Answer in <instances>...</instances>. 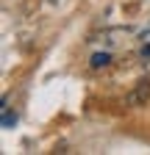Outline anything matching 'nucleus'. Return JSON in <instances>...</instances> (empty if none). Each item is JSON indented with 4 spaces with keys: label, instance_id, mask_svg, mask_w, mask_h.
<instances>
[{
    "label": "nucleus",
    "instance_id": "1",
    "mask_svg": "<svg viewBox=\"0 0 150 155\" xmlns=\"http://www.w3.org/2000/svg\"><path fill=\"white\" fill-rule=\"evenodd\" d=\"M147 97H150V78H142V81H136L134 91L128 94V103L131 105H145Z\"/></svg>",
    "mask_w": 150,
    "mask_h": 155
},
{
    "label": "nucleus",
    "instance_id": "2",
    "mask_svg": "<svg viewBox=\"0 0 150 155\" xmlns=\"http://www.w3.org/2000/svg\"><path fill=\"white\" fill-rule=\"evenodd\" d=\"M0 125H3V127H6V130H9V127H14V125H17V114H14V111H11V108H9V105H6V103H3V119H0Z\"/></svg>",
    "mask_w": 150,
    "mask_h": 155
},
{
    "label": "nucleus",
    "instance_id": "5",
    "mask_svg": "<svg viewBox=\"0 0 150 155\" xmlns=\"http://www.w3.org/2000/svg\"><path fill=\"white\" fill-rule=\"evenodd\" d=\"M47 3H59V0H47Z\"/></svg>",
    "mask_w": 150,
    "mask_h": 155
},
{
    "label": "nucleus",
    "instance_id": "4",
    "mask_svg": "<svg viewBox=\"0 0 150 155\" xmlns=\"http://www.w3.org/2000/svg\"><path fill=\"white\" fill-rule=\"evenodd\" d=\"M142 58H150V42H147V45L142 47Z\"/></svg>",
    "mask_w": 150,
    "mask_h": 155
},
{
    "label": "nucleus",
    "instance_id": "3",
    "mask_svg": "<svg viewBox=\"0 0 150 155\" xmlns=\"http://www.w3.org/2000/svg\"><path fill=\"white\" fill-rule=\"evenodd\" d=\"M89 64L95 67V69H100V67H108V64H111V53H95Z\"/></svg>",
    "mask_w": 150,
    "mask_h": 155
}]
</instances>
